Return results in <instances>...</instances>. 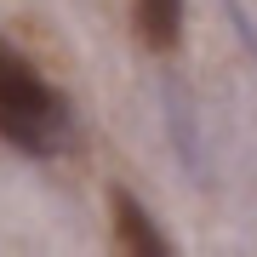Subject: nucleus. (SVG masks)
<instances>
[{
    "mask_svg": "<svg viewBox=\"0 0 257 257\" xmlns=\"http://www.w3.org/2000/svg\"><path fill=\"white\" fill-rule=\"evenodd\" d=\"M0 138L23 155H57L69 143V103L29 57L0 40Z\"/></svg>",
    "mask_w": 257,
    "mask_h": 257,
    "instance_id": "1",
    "label": "nucleus"
},
{
    "mask_svg": "<svg viewBox=\"0 0 257 257\" xmlns=\"http://www.w3.org/2000/svg\"><path fill=\"white\" fill-rule=\"evenodd\" d=\"M109 206H114V234H120V246H126V251H143V257H166V251H172V246H166V234L155 229V217H149L126 189H114Z\"/></svg>",
    "mask_w": 257,
    "mask_h": 257,
    "instance_id": "2",
    "label": "nucleus"
},
{
    "mask_svg": "<svg viewBox=\"0 0 257 257\" xmlns=\"http://www.w3.org/2000/svg\"><path fill=\"white\" fill-rule=\"evenodd\" d=\"M132 23L155 52H172L183 35V0H132Z\"/></svg>",
    "mask_w": 257,
    "mask_h": 257,
    "instance_id": "3",
    "label": "nucleus"
}]
</instances>
